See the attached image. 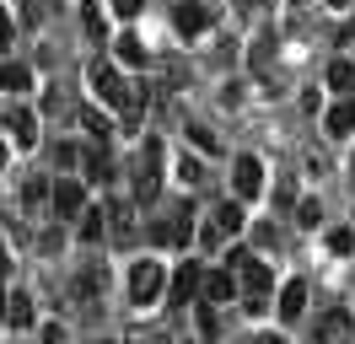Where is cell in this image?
Here are the masks:
<instances>
[{
	"instance_id": "4",
	"label": "cell",
	"mask_w": 355,
	"mask_h": 344,
	"mask_svg": "<svg viewBox=\"0 0 355 344\" xmlns=\"http://www.w3.org/2000/svg\"><path fill=\"white\" fill-rule=\"evenodd\" d=\"M151 237L167 242V248H189V242H194V205H189V199H173L167 215L151 221Z\"/></svg>"
},
{
	"instance_id": "7",
	"label": "cell",
	"mask_w": 355,
	"mask_h": 344,
	"mask_svg": "<svg viewBox=\"0 0 355 344\" xmlns=\"http://www.w3.org/2000/svg\"><path fill=\"white\" fill-rule=\"evenodd\" d=\"M232 194L237 199H259L264 194V162L259 156H237L232 162Z\"/></svg>"
},
{
	"instance_id": "16",
	"label": "cell",
	"mask_w": 355,
	"mask_h": 344,
	"mask_svg": "<svg viewBox=\"0 0 355 344\" xmlns=\"http://www.w3.org/2000/svg\"><path fill=\"white\" fill-rule=\"evenodd\" d=\"M210 226H216L221 237L243 232V199H226V205H216V210H210Z\"/></svg>"
},
{
	"instance_id": "9",
	"label": "cell",
	"mask_w": 355,
	"mask_h": 344,
	"mask_svg": "<svg viewBox=\"0 0 355 344\" xmlns=\"http://www.w3.org/2000/svg\"><path fill=\"white\" fill-rule=\"evenodd\" d=\"M70 291H76V301H87V307H92V301H97L103 291H108V264H103V258H87Z\"/></svg>"
},
{
	"instance_id": "39",
	"label": "cell",
	"mask_w": 355,
	"mask_h": 344,
	"mask_svg": "<svg viewBox=\"0 0 355 344\" xmlns=\"http://www.w3.org/2000/svg\"><path fill=\"white\" fill-rule=\"evenodd\" d=\"M350 172H355V162H350Z\"/></svg>"
},
{
	"instance_id": "21",
	"label": "cell",
	"mask_w": 355,
	"mask_h": 344,
	"mask_svg": "<svg viewBox=\"0 0 355 344\" xmlns=\"http://www.w3.org/2000/svg\"><path fill=\"white\" fill-rule=\"evenodd\" d=\"M0 86H6V92H27V86H33V70H27V64H0Z\"/></svg>"
},
{
	"instance_id": "12",
	"label": "cell",
	"mask_w": 355,
	"mask_h": 344,
	"mask_svg": "<svg viewBox=\"0 0 355 344\" xmlns=\"http://www.w3.org/2000/svg\"><path fill=\"white\" fill-rule=\"evenodd\" d=\"M200 269H194V264H183V269H178L173 280H167V301H173V307H183V301H194V291H200Z\"/></svg>"
},
{
	"instance_id": "27",
	"label": "cell",
	"mask_w": 355,
	"mask_h": 344,
	"mask_svg": "<svg viewBox=\"0 0 355 344\" xmlns=\"http://www.w3.org/2000/svg\"><path fill=\"white\" fill-rule=\"evenodd\" d=\"M200 334H205V339H216V334H221V318H216V307H210V301L200 307Z\"/></svg>"
},
{
	"instance_id": "35",
	"label": "cell",
	"mask_w": 355,
	"mask_h": 344,
	"mask_svg": "<svg viewBox=\"0 0 355 344\" xmlns=\"http://www.w3.org/2000/svg\"><path fill=\"white\" fill-rule=\"evenodd\" d=\"M329 11H355V0H329Z\"/></svg>"
},
{
	"instance_id": "22",
	"label": "cell",
	"mask_w": 355,
	"mask_h": 344,
	"mask_svg": "<svg viewBox=\"0 0 355 344\" xmlns=\"http://www.w3.org/2000/svg\"><path fill=\"white\" fill-rule=\"evenodd\" d=\"M81 27H87V38H92V43L108 38V22H103V11H97L92 0H81Z\"/></svg>"
},
{
	"instance_id": "5",
	"label": "cell",
	"mask_w": 355,
	"mask_h": 344,
	"mask_svg": "<svg viewBox=\"0 0 355 344\" xmlns=\"http://www.w3.org/2000/svg\"><path fill=\"white\" fill-rule=\"evenodd\" d=\"M162 291H167V269H162L156 258H140V264L130 269V301L135 307H151Z\"/></svg>"
},
{
	"instance_id": "3",
	"label": "cell",
	"mask_w": 355,
	"mask_h": 344,
	"mask_svg": "<svg viewBox=\"0 0 355 344\" xmlns=\"http://www.w3.org/2000/svg\"><path fill=\"white\" fill-rule=\"evenodd\" d=\"M162 194V140H146L135 156V178H130V199L135 205H156Z\"/></svg>"
},
{
	"instance_id": "30",
	"label": "cell",
	"mask_w": 355,
	"mask_h": 344,
	"mask_svg": "<svg viewBox=\"0 0 355 344\" xmlns=\"http://www.w3.org/2000/svg\"><path fill=\"white\" fill-rule=\"evenodd\" d=\"M11 33H17V22H11V11H6V0H0V49L11 43Z\"/></svg>"
},
{
	"instance_id": "29",
	"label": "cell",
	"mask_w": 355,
	"mask_h": 344,
	"mask_svg": "<svg viewBox=\"0 0 355 344\" xmlns=\"http://www.w3.org/2000/svg\"><path fill=\"white\" fill-rule=\"evenodd\" d=\"M178 172H183V183H189V189H200V183H205V167L194 162V156H183V167H178Z\"/></svg>"
},
{
	"instance_id": "32",
	"label": "cell",
	"mask_w": 355,
	"mask_h": 344,
	"mask_svg": "<svg viewBox=\"0 0 355 344\" xmlns=\"http://www.w3.org/2000/svg\"><path fill=\"white\" fill-rule=\"evenodd\" d=\"M113 11H119V17H140V6H146V0H108Z\"/></svg>"
},
{
	"instance_id": "38",
	"label": "cell",
	"mask_w": 355,
	"mask_h": 344,
	"mask_svg": "<svg viewBox=\"0 0 355 344\" xmlns=\"http://www.w3.org/2000/svg\"><path fill=\"white\" fill-rule=\"evenodd\" d=\"M243 6H253V0H243Z\"/></svg>"
},
{
	"instance_id": "24",
	"label": "cell",
	"mask_w": 355,
	"mask_h": 344,
	"mask_svg": "<svg viewBox=\"0 0 355 344\" xmlns=\"http://www.w3.org/2000/svg\"><path fill=\"white\" fill-rule=\"evenodd\" d=\"M76 226H81V237H87V242H97V237L108 232V221H103V210H97V205H87V210L76 215Z\"/></svg>"
},
{
	"instance_id": "34",
	"label": "cell",
	"mask_w": 355,
	"mask_h": 344,
	"mask_svg": "<svg viewBox=\"0 0 355 344\" xmlns=\"http://www.w3.org/2000/svg\"><path fill=\"white\" fill-rule=\"evenodd\" d=\"M44 344H65V334H60V322H49V328H44Z\"/></svg>"
},
{
	"instance_id": "33",
	"label": "cell",
	"mask_w": 355,
	"mask_h": 344,
	"mask_svg": "<svg viewBox=\"0 0 355 344\" xmlns=\"http://www.w3.org/2000/svg\"><path fill=\"white\" fill-rule=\"evenodd\" d=\"M11 264H17V258H11V248H6V232H0V275H6Z\"/></svg>"
},
{
	"instance_id": "36",
	"label": "cell",
	"mask_w": 355,
	"mask_h": 344,
	"mask_svg": "<svg viewBox=\"0 0 355 344\" xmlns=\"http://www.w3.org/2000/svg\"><path fill=\"white\" fill-rule=\"evenodd\" d=\"M253 344H286V339H280V334H259Z\"/></svg>"
},
{
	"instance_id": "26",
	"label": "cell",
	"mask_w": 355,
	"mask_h": 344,
	"mask_svg": "<svg viewBox=\"0 0 355 344\" xmlns=\"http://www.w3.org/2000/svg\"><path fill=\"white\" fill-rule=\"evenodd\" d=\"M350 248H355V232L350 226H334L329 232V253H350Z\"/></svg>"
},
{
	"instance_id": "11",
	"label": "cell",
	"mask_w": 355,
	"mask_h": 344,
	"mask_svg": "<svg viewBox=\"0 0 355 344\" xmlns=\"http://www.w3.org/2000/svg\"><path fill=\"white\" fill-rule=\"evenodd\" d=\"M6 129H11V146H38V113H27V108H11L6 113Z\"/></svg>"
},
{
	"instance_id": "37",
	"label": "cell",
	"mask_w": 355,
	"mask_h": 344,
	"mask_svg": "<svg viewBox=\"0 0 355 344\" xmlns=\"http://www.w3.org/2000/svg\"><path fill=\"white\" fill-rule=\"evenodd\" d=\"M0 167H6V146H0Z\"/></svg>"
},
{
	"instance_id": "23",
	"label": "cell",
	"mask_w": 355,
	"mask_h": 344,
	"mask_svg": "<svg viewBox=\"0 0 355 344\" xmlns=\"http://www.w3.org/2000/svg\"><path fill=\"white\" fill-rule=\"evenodd\" d=\"M49 194H54L49 178H27V183H22V205H27V210H38V205H49Z\"/></svg>"
},
{
	"instance_id": "2",
	"label": "cell",
	"mask_w": 355,
	"mask_h": 344,
	"mask_svg": "<svg viewBox=\"0 0 355 344\" xmlns=\"http://www.w3.org/2000/svg\"><path fill=\"white\" fill-rule=\"evenodd\" d=\"M232 264H237V296H243V307H248V312H264L269 296H275L269 264H264V258H253V253H237Z\"/></svg>"
},
{
	"instance_id": "15",
	"label": "cell",
	"mask_w": 355,
	"mask_h": 344,
	"mask_svg": "<svg viewBox=\"0 0 355 344\" xmlns=\"http://www.w3.org/2000/svg\"><path fill=\"white\" fill-rule=\"evenodd\" d=\"M200 285H205V301H210V307H221V301L237 296V280H232V269H216V275H205Z\"/></svg>"
},
{
	"instance_id": "28",
	"label": "cell",
	"mask_w": 355,
	"mask_h": 344,
	"mask_svg": "<svg viewBox=\"0 0 355 344\" xmlns=\"http://www.w3.org/2000/svg\"><path fill=\"white\" fill-rule=\"evenodd\" d=\"M318 221H323L318 199H302V205H296V226H318Z\"/></svg>"
},
{
	"instance_id": "6",
	"label": "cell",
	"mask_w": 355,
	"mask_h": 344,
	"mask_svg": "<svg viewBox=\"0 0 355 344\" xmlns=\"http://www.w3.org/2000/svg\"><path fill=\"white\" fill-rule=\"evenodd\" d=\"M312 344H355V318L345 307H329L318 318V328H312Z\"/></svg>"
},
{
	"instance_id": "18",
	"label": "cell",
	"mask_w": 355,
	"mask_h": 344,
	"mask_svg": "<svg viewBox=\"0 0 355 344\" xmlns=\"http://www.w3.org/2000/svg\"><path fill=\"white\" fill-rule=\"evenodd\" d=\"M302 307H307V285H302V280L280 285V318H286V322H296V318H302Z\"/></svg>"
},
{
	"instance_id": "8",
	"label": "cell",
	"mask_w": 355,
	"mask_h": 344,
	"mask_svg": "<svg viewBox=\"0 0 355 344\" xmlns=\"http://www.w3.org/2000/svg\"><path fill=\"white\" fill-rule=\"evenodd\" d=\"M49 205H54V215H60V221H76V215L87 210V189H81L76 178H60V183H54V194H49Z\"/></svg>"
},
{
	"instance_id": "1",
	"label": "cell",
	"mask_w": 355,
	"mask_h": 344,
	"mask_svg": "<svg viewBox=\"0 0 355 344\" xmlns=\"http://www.w3.org/2000/svg\"><path fill=\"white\" fill-rule=\"evenodd\" d=\"M92 92H97L108 108H119V113H124V124H135V119H140V108H146V86L130 81V76H124L119 64H108V60L92 64Z\"/></svg>"
},
{
	"instance_id": "13",
	"label": "cell",
	"mask_w": 355,
	"mask_h": 344,
	"mask_svg": "<svg viewBox=\"0 0 355 344\" xmlns=\"http://www.w3.org/2000/svg\"><path fill=\"white\" fill-rule=\"evenodd\" d=\"M323 129H329L334 140H345V135H355V103L350 97H339V103L323 113Z\"/></svg>"
},
{
	"instance_id": "19",
	"label": "cell",
	"mask_w": 355,
	"mask_h": 344,
	"mask_svg": "<svg viewBox=\"0 0 355 344\" xmlns=\"http://www.w3.org/2000/svg\"><path fill=\"white\" fill-rule=\"evenodd\" d=\"M323 81H329V92H334V97H350V92H355V64H350V60H334Z\"/></svg>"
},
{
	"instance_id": "20",
	"label": "cell",
	"mask_w": 355,
	"mask_h": 344,
	"mask_svg": "<svg viewBox=\"0 0 355 344\" xmlns=\"http://www.w3.org/2000/svg\"><path fill=\"white\" fill-rule=\"evenodd\" d=\"M81 129H87V146H108V135H113L97 108H81Z\"/></svg>"
},
{
	"instance_id": "17",
	"label": "cell",
	"mask_w": 355,
	"mask_h": 344,
	"mask_svg": "<svg viewBox=\"0 0 355 344\" xmlns=\"http://www.w3.org/2000/svg\"><path fill=\"white\" fill-rule=\"evenodd\" d=\"M173 22H178V33H183V38H194V33H205V6H194V0H183V6H178L173 11Z\"/></svg>"
},
{
	"instance_id": "31",
	"label": "cell",
	"mask_w": 355,
	"mask_h": 344,
	"mask_svg": "<svg viewBox=\"0 0 355 344\" xmlns=\"http://www.w3.org/2000/svg\"><path fill=\"white\" fill-rule=\"evenodd\" d=\"M189 135H194V146H200V150H216V135H210V129H200V124H189Z\"/></svg>"
},
{
	"instance_id": "10",
	"label": "cell",
	"mask_w": 355,
	"mask_h": 344,
	"mask_svg": "<svg viewBox=\"0 0 355 344\" xmlns=\"http://www.w3.org/2000/svg\"><path fill=\"white\" fill-rule=\"evenodd\" d=\"M81 178H87V183H113L108 146H81Z\"/></svg>"
},
{
	"instance_id": "14",
	"label": "cell",
	"mask_w": 355,
	"mask_h": 344,
	"mask_svg": "<svg viewBox=\"0 0 355 344\" xmlns=\"http://www.w3.org/2000/svg\"><path fill=\"white\" fill-rule=\"evenodd\" d=\"M0 318L11 322V328H33V318H38V307H33V296H27V291H17V296H6V307H0Z\"/></svg>"
},
{
	"instance_id": "25",
	"label": "cell",
	"mask_w": 355,
	"mask_h": 344,
	"mask_svg": "<svg viewBox=\"0 0 355 344\" xmlns=\"http://www.w3.org/2000/svg\"><path fill=\"white\" fill-rule=\"evenodd\" d=\"M119 60H130V64H140V60H146V43L135 38V33H124V38H119Z\"/></svg>"
}]
</instances>
